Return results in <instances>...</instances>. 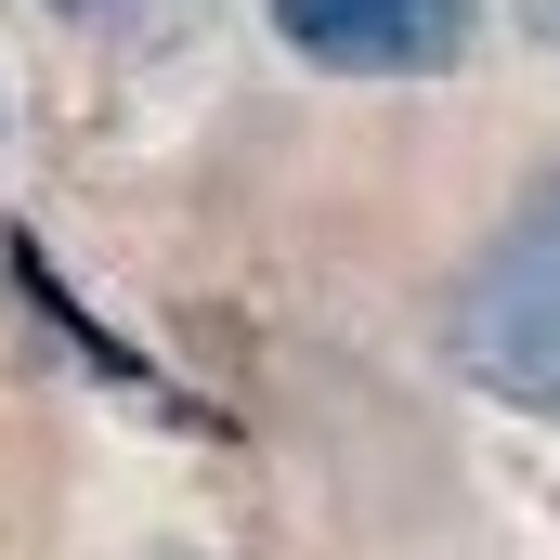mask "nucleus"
I'll return each instance as SVG.
<instances>
[{"label":"nucleus","mask_w":560,"mask_h":560,"mask_svg":"<svg viewBox=\"0 0 560 560\" xmlns=\"http://www.w3.org/2000/svg\"><path fill=\"white\" fill-rule=\"evenodd\" d=\"M39 13H66V26H143L156 0H39Z\"/></svg>","instance_id":"obj_3"},{"label":"nucleus","mask_w":560,"mask_h":560,"mask_svg":"<svg viewBox=\"0 0 560 560\" xmlns=\"http://www.w3.org/2000/svg\"><path fill=\"white\" fill-rule=\"evenodd\" d=\"M456 365H469L482 392L560 418V183L522 196V209L482 235V261L456 275Z\"/></svg>","instance_id":"obj_1"},{"label":"nucleus","mask_w":560,"mask_h":560,"mask_svg":"<svg viewBox=\"0 0 560 560\" xmlns=\"http://www.w3.org/2000/svg\"><path fill=\"white\" fill-rule=\"evenodd\" d=\"M482 0H275V39L326 79H443Z\"/></svg>","instance_id":"obj_2"},{"label":"nucleus","mask_w":560,"mask_h":560,"mask_svg":"<svg viewBox=\"0 0 560 560\" xmlns=\"http://www.w3.org/2000/svg\"><path fill=\"white\" fill-rule=\"evenodd\" d=\"M522 26H535V39H548V52H560V0H522Z\"/></svg>","instance_id":"obj_4"}]
</instances>
